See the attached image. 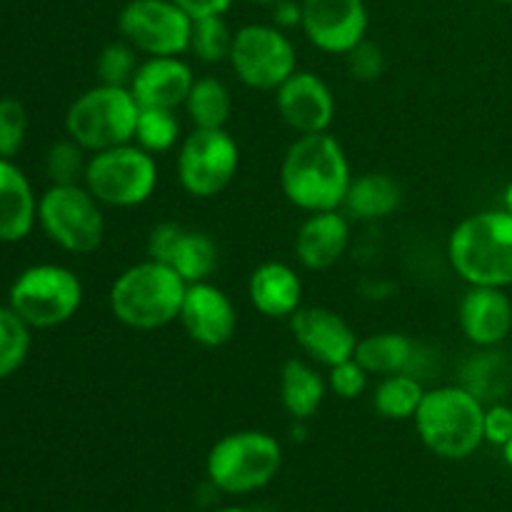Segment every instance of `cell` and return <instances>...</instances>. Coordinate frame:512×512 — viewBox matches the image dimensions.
Masks as SVG:
<instances>
[{
	"label": "cell",
	"instance_id": "6da1fadb",
	"mask_svg": "<svg viewBox=\"0 0 512 512\" xmlns=\"http://www.w3.org/2000/svg\"><path fill=\"white\" fill-rule=\"evenodd\" d=\"M353 183L345 148L330 133L298 135L280 163V190L305 213L340 210Z\"/></svg>",
	"mask_w": 512,
	"mask_h": 512
},
{
	"label": "cell",
	"instance_id": "7a4b0ae2",
	"mask_svg": "<svg viewBox=\"0 0 512 512\" xmlns=\"http://www.w3.org/2000/svg\"><path fill=\"white\" fill-rule=\"evenodd\" d=\"M188 283L170 265L143 260L125 268L108 293L110 313L133 330H160L180 318Z\"/></svg>",
	"mask_w": 512,
	"mask_h": 512
},
{
	"label": "cell",
	"instance_id": "3957f363",
	"mask_svg": "<svg viewBox=\"0 0 512 512\" xmlns=\"http://www.w3.org/2000/svg\"><path fill=\"white\" fill-rule=\"evenodd\" d=\"M450 268L468 285H512V215L505 208L468 215L448 238Z\"/></svg>",
	"mask_w": 512,
	"mask_h": 512
},
{
	"label": "cell",
	"instance_id": "277c9868",
	"mask_svg": "<svg viewBox=\"0 0 512 512\" xmlns=\"http://www.w3.org/2000/svg\"><path fill=\"white\" fill-rule=\"evenodd\" d=\"M413 420L423 445L438 458L465 460L485 443V405L465 385L425 390Z\"/></svg>",
	"mask_w": 512,
	"mask_h": 512
},
{
	"label": "cell",
	"instance_id": "5b68a950",
	"mask_svg": "<svg viewBox=\"0 0 512 512\" xmlns=\"http://www.w3.org/2000/svg\"><path fill=\"white\" fill-rule=\"evenodd\" d=\"M140 105L130 88L98 83L70 103L65 130L88 153L133 143Z\"/></svg>",
	"mask_w": 512,
	"mask_h": 512
},
{
	"label": "cell",
	"instance_id": "8992f818",
	"mask_svg": "<svg viewBox=\"0 0 512 512\" xmlns=\"http://www.w3.org/2000/svg\"><path fill=\"white\" fill-rule=\"evenodd\" d=\"M283 465V450L270 433L238 430L220 438L208 453V478L218 490L248 495L273 483Z\"/></svg>",
	"mask_w": 512,
	"mask_h": 512
},
{
	"label": "cell",
	"instance_id": "52a82bcc",
	"mask_svg": "<svg viewBox=\"0 0 512 512\" xmlns=\"http://www.w3.org/2000/svg\"><path fill=\"white\" fill-rule=\"evenodd\" d=\"M158 160L138 143L115 145L88 158L83 185L108 208H138L158 188Z\"/></svg>",
	"mask_w": 512,
	"mask_h": 512
},
{
	"label": "cell",
	"instance_id": "ba28073f",
	"mask_svg": "<svg viewBox=\"0 0 512 512\" xmlns=\"http://www.w3.org/2000/svg\"><path fill=\"white\" fill-rule=\"evenodd\" d=\"M38 223L58 248L88 255L103 245L105 215L93 193L78 185H50L38 198Z\"/></svg>",
	"mask_w": 512,
	"mask_h": 512
},
{
	"label": "cell",
	"instance_id": "9c48e42d",
	"mask_svg": "<svg viewBox=\"0 0 512 512\" xmlns=\"http://www.w3.org/2000/svg\"><path fill=\"white\" fill-rule=\"evenodd\" d=\"M83 305V283L70 268L58 263L30 265L10 288V308L30 328H58Z\"/></svg>",
	"mask_w": 512,
	"mask_h": 512
},
{
	"label": "cell",
	"instance_id": "30bf717a",
	"mask_svg": "<svg viewBox=\"0 0 512 512\" xmlns=\"http://www.w3.org/2000/svg\"><path fill=\"white\" fill-rule=\"evenodd\" d=\"M240 168V148L225 128H195L180 140L175 173L188 195L215 198L235 180Z\"/></svg>",
	"mask_w": 512,
	"mask_h": 512
},
{
	"label": "cell",
	"instance_id": "8fae6325",
	"mask_svg": "<svg viewBox=\"0 0 512 512\" xmlns=\"http://www.w3.org/2000/svg\"><path fill=\"white\" fill-rule=\"evenodd\" d=\"M228 63L248 88L278 90L298 70V53L278 25L250 23L235 30Z\"/></svg>",
	"mask_w": 512,
	"mask_h": 512
},
{
	"label": "cell",
	"instance_id": "7c38bea8",
	"mask_svg": "<svg viewBox=\"0 0 512 512\" xmlns=\"http://www.w3.org/2000/svg\"><path fill=\"white\" fill-rule=\"evenodd\" d=\"M118 30L148 58L183 55L190 50L193 18L173 0H128L118 13Z\"/></svg>",
	"mask_w": 512,
	"mask_h": 512
},
{
	"label": "cell",
	"instance_id": "4fadbf2b",
	"mask_svg": "<svg viewBox=\"0 0 512 512\" xmlns=\"http://www.w3.org/2000/svg\"><path fill=\"white\" fill-rule=\"evenodd\" d=\"M303 28L310 45L328 55H348L368 38V5L365 0H303Z\"/></svg>",
	"mask_w": 512,
	"mask_h": 512
},
{
	"label": "cell",
	"instance_id": "5bb4252c",
	"mask_svg": "<svg viewBox=\"0 0 512 512\" xmlns=\"http://www.w3.org/2000/svg\"><path fill=\"white\" fill-rule=\"evenodd\" d=\"M288 323L295 343L315 363L325 365V368H333V365L355 358L358 335L350 328L348 320L335 313V310L320 308V305L298 308L290 315Z\"/></svg>",
	"mask_w": 512,
	"mask_h": 512
},
{
	"label": "cell",
	"instance_id": "9a60e30c",
	"mask_svg": "<svg viewBox=\"0 0 512 512\" xmlns=\"http://www.w3.org/2000/svg\"><path fill=\"white\" fill-rule=\"evenodd\" d=\"M275 105L288 128L298 135L328 133L335 118V98L330 85L310 70H295L278 90Z\"/></svg>",
	"mask_w": 512,
	"mask_h": 512
},
{
	"label": "cell",
	"instance_id": "2e32d148",
	"mask_svg": "<svg viewBox=\"0 0 512 512\" xmlns=\"http://www.w3.org/2000/svg\"><path fill=\"white\" fill-rule=\"evenodd\" d=\"M178 320L190 340L203 348H223L238 330V313H235L233 300L210 280L188 285Z\"/></svg>",
	"mask_w": 512,
	"mask_h": 512
},
{
	"label": "cell",
	"instance_id": "e0dca14e",
	"mask_svg": "<svg viewBox=\"0 0 512 512\" xmlns=\"http://www.w3.org/2000/svg\"><path fill=\"white\" fill-rule=\"evenodd\" d=\"M465 340L475 348H498L512 333V300L505 288L470 285L458 308Z\"/></svg>",
	"mask_w": 512,
	"mask_h": 512
},
{
	"label": "cell",
	"instance_id": "ac0fdd59",
	"mask_svg": "<svg viewBox=\"0 0 512 512\" xmlns=\"http://www.w3.org/2000/svg\"><path fill=\"white\" fill-rule=\"evenodd\" d=\"M193 83V68L180 55H153L138 65L128 88L140 108L178 110Z\"/></svg>",
	"mask_w": 512,
	"mask_h": 512
},
{
	"label": "cell",
	"instance_id": "d6986e66",
	"mask_svg": "<svg viewBox=\"0 0 512 512\" xmlns=\"http://www.w3.org/2000/svg\"><path fill=\"white\" fill-rule=\"evenodd\" d=\"M350 243V220L343 210L308 213L295 235V258L305 270H328L340 263Z\"/></svg>",
	"mask_w": 512,
	"mask_h": 512
},
{
	"label": "cell",
	"instance_id": "ffe728a7",
	"mask_svg": "<svg viewBox=\"0 0 512 512\" xmlns=\"http://www.w3.org/2000/svg\"><path fill=\"white\" fill-rule=\"evenodd\" d=\"M248 298L265 318H290L303 308V280L288 263L268 260L250 273Z\"/></svg>",
	"mask_w": 512,
	"mask_h": 512
},
{
	"label": "cell",
	"instance_id": "44dd1931",
	"mask_svg": "<svg viewBox=\"0 0 512 512\" xmlns=\"http://www.w3.org/2000/svg\"><path fill=\"white\" fill-rule=\"evenodd\" d=\"M38 223V198L23 170L10 158H0V243L28 238Z\"/></svg>",
	"mask_w": 512,
	"mask_h": 512
},
{
	"label": "cell",
	"instance_id": "7402d4cb",
	"mask_svg": "<svg viewBox=\"0 0 512 512\" xmlns=\"http://www.w3.org/2000/svg\"><path fill=\"white\" fill-rule=\"evenodd\" d=\"M403 203V188L388 173H363L353 178L345 195L343 213L353 220H383L390 218Z\"/></svg>",
	"mask_w": 512,
	"mask_h": 512
},
{
	"label": "cell",
	"instance_id": "603a6c76",
	"mask_svg": "<svg viewBox=\"0 0 512 512\" xmlns=\"http://www.w3.org/2000/svg\"><path fill=\"white\" fill-rule=\"evenodd\" d=\"M328 393V380L310 363L298 358L285 360L280 370V403L290 418L308 420L318 413Z\"/></svg>",
	"mask_w": 512,
	"mask_h": 512
},
{
	"label": "cell",
	"instance_id": "cb8c5ba5",
	"mask_svg": "<svg viewBox=\"0 0 512 512\" xmlns=\"http://www.w3.org/2000/svg\"><path fill=\"white\" fill-rule=\"evenodd\" d=\"M418 355L413 340L403 333H375L358 340L355 360L368 370L370 375H395L410 373L413 360Z\"/></svg>",
	"mask_w": 512,
	"mask_h": 512
},
{
	"label": "cell",
	"instance_id": "d4e9b609",
	"mask_svg": "<svg viewBox=\"0 0 512 512\" xmlns=\"http://www.w3.org/2000/svg\"><path fill=\"white\" fill-rule=\"evenodd\" d=\"M220 255H218V243L210 238L203 230L185 228L180 230L178 240H175V248L170 253L168 265L185 280L188 285L193 283H205V280L213 278V273L218 270Z\"/></svg>",
	"mask_w": 512,
	"mask_h": 512
},
{
	"label": "cell",
	"instance_id": "484cf974",
	"mask_svg": "<svg viewBox=\"0 0 512 512\" xmlns=\"http://www.w3.org/2000/svg\"><path fill=\"white\" fill-rule=\"evenodd\" d=\"M183 108L195 128H225L233 113V95L223 80L195 78Z\"/></svg>",
	"mask_w": 512,
	"mask_h": 512
},
{
	"label": "cell",
	"instance_id": "4316f807",
	"mask_svg": "<svg viewBox=\"0 0 512 512\" xmlns=\"http://www.w3.org/2000/svg\"><path fill=\"white\" fill-rule=\"evenodd\" d=\"M423 398L425 388L413 373H395L380 380L373 393V405L385 420H413Z\"/></svg>",
	"mask_w": 512,
	"mask_h": 512
},
{
	"label": "cell",
	"instance_id": "83f0119b",
	"mask_svg": "<svg viewBox=\"0 0 512 512\" xmlns=\"http://www.w3.org/2000/svg\"><path fill=\"white\" fill-rule=\"evenodd\" d=\"M133 143H138L140 148L153 155L173 150L180 143L178 110L140 108Z\"/></svg>",
	"mask_w": 512,
	"mask_h": 512
},
{
	"label": "cell",
	"instance_id": "f1b7e54d",
	"mask_svg": "<svg viewBox=\"0 0 512 512\" xmlns=\"http://www.w3.org/2000/svg\"><path fill=\"white\" fill-rule=\"evenodd\" d=\"M235 33L228 28L223 15H205L193 20V33H190V53L203 63H223L230 60Z\"/></svg>",
	"mask_w": 512,
	"mask_h": 512
},
{
	"label": "cell",
	"instance_id": "f546056e",
	"mask_svg": "<svg viewBox=\"0 0 512 512\" xmlns=\"http://www.w3.org/2000/svg\"><path fill=\"white\" fill-rule=\"evenodd\" d=\"M30 353V325L13 308H0V380L23 368Z\"/></svg>",
	"mask_w": 512,
	"mask_h": 512
},
{
	"label": "cell",
	"instance_id": "4dcf8cb0",
	"mask_svg": "<svg viewBox=\"0 0 512 512\" xmlns=\"http://www.w3.org/2000/svg\"><path fill=\"white\" fill-rule=\"evenodd\" d=\"M88 150L80 148L73 138L58 140L50 145L45 155V173L53 185H78L83 183L85 168H88Z\"/></svg>",
	"mask_w": 512,
	"mask_h": 512
},
{
	"label": "cell",
	"instance_id": "1f68e13d",
	"mask_svg": "<svg viewBox=\"0 0 512 512\" xmlns=\"http://www.w3.org/2000/svg\"><path fill=\"white\" fill-rule=\"evenodd\" d=\"M138 50L128 43V40H113V43L105 45L98 55V80L105 85H123L128 88L130 80H133L135 70H138Z\"/></svg>",
	"mask_w": 512,
	"mask_h": 512
},
{
	"label": "cell",
	"instance_id": "d6a6232c",
	"mask_svg": "<svg viewBox=\"0 0 512 512\" xmlns=\"http://www.w3.org/2000/svg\"><path fill=\"white\" fill-rule=\"evenodd\" d=\"M28 135V113L25 105L15 98H0V158L20 153Z\"/></svg>",
	"mask_w": 512,
	"mask_h": 512
},
{
	"label": "cell",
	"instance_id": "836d02e7",
	"mask_svg": "<svg viewBox=\"0 0 512 512\" xmlns=\"http://www.w3.org/2000/svg\"><path fill=\"white\" fill-rule=\"evenodd\" d=\"M368 370L358 363L355 358L345 360V363L328 368V388L333 390L338 398L355 400L365 393L368 388Z\"/></svg>",
	"mask_w": 512,
	"mask_h": 512
},
{
	"label": "cell",
	"instance_id": "e575fe53",
	"mask_svg": "<svg viewBox=\"0 0 512 512\" xmlns=\"http://www.w3.org/2000/svg\"><path fill=\"white\" fill-rule=\"evenodd\" d=\"M345 60H348L350 75H353L355 80H363V83H373V80H378L385 70L383 50L375 43H370L368 38H365L363 43L355 45V48L345 55Z\"/></svg>",
	"mask_w": 512,
	"mask_h": 512
},
{
	"label": "cell",
	"instance_id": "d590c367",
	"mask_svg": "<svg viewBox=\"0 0 512 512\" xmlns=\"http://www.w3.org/2000/svg\"><path fill=\"white\" fill-rule=\"evenodd\" d=\"M180 230H183V225L173 223V220H165V223L155 225L148 235V243H145L148 258L168 265V258H170V253H173L175 240H178Z\"/></svg>",
	"mask_w": 512,
	"mask_h": 512
},
{
	"label": "cell",
	"instance_id": "8d00e7d4",
	"mask_svg": "<svg viewBox=\"0 0 512 512\" xmlns=\"http://www.w3.org/2000/svg\"><path fill=\"white\" fill-rule=\"evenodd\" d=\"M485 443H493L503 448L505 443L512 438V408L510 405H490L485 408Z\"/></svg>",
	"mask_w": 512,
	"mask_h": 512
},
{
	"label": "cell",
	"instance_id": "74e56055",
	"mask_svg": "<svg viewBox=\"0 0 512 512\" xmlns=\"http://www.w3.org/2000/svg\"><path fill=\"white\" fill-rule=\"evenodd\" d=\"M190 18H205V15H225L235 0H173Z\"/></svg>",
	"mask_w": 512,
	"mask_h": 512
},
{
	"label": "cell",
	"instance_id": "f35d334b",
	"mask_svg": "<svg viewBox=\"0 0 512 512\" xmlns=\"http://www.w3.org/2000/svg\"><path fill=\"white\" fill-rule=\"evenodd\" d=\"M303 20V8L293 0H280V3L273 5V25H278L280 30H288L300 25Z\"/></svg>",
	"mask_w": 512,
	"mask_h": 512
},
{
	"label": "cell",
	"instance_id": "ab89813d",
	"mask_svg": "<svg viewBox=\"0 0 512 512\" xmlns=\"http://www.w3.org/2000/svg\"><path fill=\"white\" fill-rule=\"evenodd\" d=\"M503 208L512 215V178L508 180V185H505L503 190Z\"/></svg>",
	"mask_w": 512,
	"mask_h": 512
},
{
	"label": "cell",
	"instance_id": "60d3db41",
	"mask_svg": "<svg viewBox=\"0 0 512 512\" xmlns=\"http://www.w3.org/2000/svg\"><path fill=\"white\" fill-rule=\"evenodd\" d=\"M503 458H505V463H508V468L512 470V438L503 445Z\"/></svg>",
	"mask_w": 512,
	"mask_h": 512
},
{
	"label": "cell",
	"instance_id": "b9f144b4",
	"mask_svg": "<svg viewBox=\"0 0 512 512\" xmlns=\"http://www.w3.org/2000/svg\"><path fill=\"white\" fill-rule=\"evenodd\" d=\"M250 3H258V5H270L273 8L275 3H280V0H250Z\"/></svg>",
	"mask_w": 512,
	"mask_h": 512
},
{
	"label": "cell",
	"instance_id": "7bdbcfd3",
	"mask_svg": "<svg viewBox=\"0 0 512 512\" xmlns=\"http://www.w3.org/2000/svg\"><path fill=\"white\" fill-rule=\"evenodd\" d=\"M218 512H250V510H243V508H225V510H218Z\"/></svg>",
	"mask_w": 512,
	"mask_h": 512
},
{
	"label": "cell",
	"instance_id": "ee69618b",
	"mask_svg": "<svg viewBox=\"0 0 512 512\" xmlns=\"http://www.w3.org/2000/svg\"><path fill=\"white\" fill-rule=\"evenodd\" d=\"M495 3H512V0H495Z\"/></svg>",
	"mask_w": 512,
	"mask_h": 512
}]
</instances>
